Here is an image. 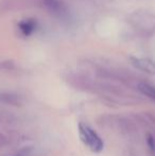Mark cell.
Here are the masks:
<instances>
[{"instance_id":"obj_1","label":"cell","mask_w":155,"mask_h":156,"mask_svg":"<svg viewBox=\"0 0 155 156\" xmlns=\"http://www.w3.org/2000/svg\"><path fill=\"white\" fill-rule=\"evenodd\" d=\"M79 134H80V138L83 144L88 147L93 153H100L103 150V140L89 125L80 122L79 123Z\"/></svg>"},{"instance_id":"obj_2","label":"cell","mask_w":155,"mask_h":156,"mask_svg":"<svg viewBox=\"0 0 155 156\" xmlns=\"http://www.w3.org/2000/svg\"><path fill=\"white\" fill-rule=\"evenodd\" d=\"M131 62L133 65L138 69L147 72V73H155V63L148 58H131Z\"/></svg>"},{"instance_id":"obj_3","label":"cell","mask_w":155,"mask_h":156,"mask_svg":"<svg viewBox=\"0 0 155 156\" xmlns=\"http://www.w3.org/2000/svg\"><path fill=\"white\" fill-rule=\"evenodd\" d=\"M139 90L143 94H145L146 96H148L149 98L155 100V87L151 86L149 84H146V83H141V84L138 85Z\"/></svg>"},{"instance_id":"obj_4","label":"cell","mask_w":155,"mask_h":156,"mask_svg":"<svg viewBox=\"0 0 155 156\" xmlns=\"http://www.w3.org/2000/svg\"><path fill=\"white\" fill-rule=\"evenodd\" d=\"M2 102L6 103V104H11V105H19V100L15 94H3L0 97Z\"/></svg>"},{"instance_id":"obj_5","label":"cell","mask_w":155,"mask_h":156,"mask_svg":"<svg viewBox=\"0 0 155 156\" xmlns=\"http://www.w3.org/2000/svg\"><path fill=\"white\" fill-rule=\"evenodd\" d=\"M20 29H21V31H23V33H25V34H30V33L33 31L34 25H33V23H30L29 21H26V23H21Z\"/></svg>"},{"instance_id":"obj_6","label":"cell","mask_w":155,"mask_h":156,"mask_svg":"<svg viewBox=\"0 0 155 156\" xmlns=\"http://www.w3.org/2000/svg\"><path fill=\"white\" fill-rule=\"evenodd\" d=\"M147 144H148L149 149L151 150V152L153 153V154H155V137L151 133L147 134Z\"/></svg>"},{"instance_id":"obj_7","label":"cell","mask_w":155,"mask_h":156,"mask_svg":"<svg viewBox=\"0 0 155 156\" xmlns=\"http://www.w3.org/2000/svg\"><path fill=\"white\" fill-rule=\"evenodd\" d=\"M13 67L12 63L10 62H3V63H0V70L2 69H11Z\"/></svg>"},{"instance_id":"obj_8","label":"cell","mask_w":155,"mask_h":156,"mask_svg":"<svg viewBox=\"0 0 155 156\" xmlns=\"http://www.w3.org/2000/svg\"><path fill=\"white\" fill-rule=\"evenodd\" d=\"M6 144V137L0 133V147H3Z\"/></svg>"},{"instance_id":"obj_9","label":"cell","mask_w":155,"mask_h":156,"mask_svg":"<svg viewBox=\"0 0 155 156\" xmlns=\"http://www.w3.org/2000/svg\"><path fill=\"white\" fill-rule=\"evenodd\" d=\"M16 156H23V155H21V154H17Z\"/></svg>"}]
</instances>
